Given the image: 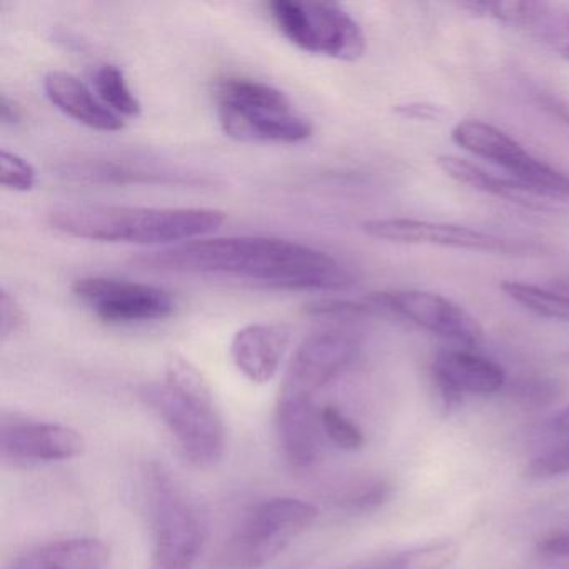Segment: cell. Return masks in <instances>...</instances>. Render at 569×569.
Returning a JSON list of instances; mask_svg holds the SVG:
<instances>
[{"instance_id": "cell-1", "label": "cell", "mask_w": 569, "mask_h": 569, "mask_svg": "<svg viewBox=\"0 0 569 569\" xmlns=\"http://www.w3.org/2000/svg\"><path fill=\"white\" fill-rule=\"evenodd\" d=\"M132 264L172 274L229 276L276 289L341 291L355 282L351 272L328 252L259 236L194 239L144 252Z\"/></svg>"}, {"instance_id": "cell-2", "label": "cell", "mask_w": 569, "mask_h": 569, "mask_svg": "<svg viewBox=\"0 0 569 569\" xmlns=\"http://www.w3.org/2000/svg\"><path fill=\"white\" fill-rule=\"evenodd\" d=\"M226 214L206 208H131V206H61L49 212V224L71 238L128 244H182L211 234Z\"/></svg>"}, {"instance_id": "cell-3", "label": "cell", "mask_w": 569, "mask_h": 569, "mask_svg": "<svg viewBox=\"0 0 569 569\" xmlns=\"http://www.w3.org/2000/svg\"><path fill=\"white\" fill-rule=\"evenodd\" d=\"M141 396L192 465L209 468L221 461L226 451L224 422L208 381L188 359L171 356L164 382L146 386Z\"/></svg>"}, {"instance_id": "cell-4", "label": "cell", "mask_w": 569, "mask_h": 569, "mask_svg": "<svg viewBox=\"0 0 569 569\" xmlns=\"http://www.w3.org/2000/svg\"><path fill=\"white\" fill-rule=\"evenodd\" d=\"M152 525L149 569H194L208 536L204 516L161 466L146 476Z\"/></svg>"}, {"instance_id": "cell-5", "label": "cell", "mask_w": 569, "mask_h": 569, "mask_svg": "<svg viewBox=\"0 0 569 569\" xmlns=\"http://www.w3.org/2000/svg\"><path fill=\"white\" fill-rule=\"evenodd\" d=\"M318 508L299 498L256 505L216 559V569H259L278 558L292 539L315 525Z\"/></svg>"}, {"instance_id": "cell-6", "label": "cell", "mask_w": 569, "mask_h": 569, "mask_svg": "<svg viewBox=\"0 0 569 569\" xmlns=\"http://www.w3.org/2000/svg\"><path fill=\"white\" fill-rule=\"evenodd\" d=\"M268 9L281 34L301 51L345 62L365 56L361 26L339 6L272 0Z\"/></svg>"}, {"instance_id": "cell-7", "label": "cell", "mask_w": 569, "mask_h": 569, "mask_svg": "<svg viewBox=\"0 0 569 569\" xmlns=\"http://www.w3.org/2000/svg\"><path fill=\"white\" fill-rule=\"evenodd\" d=\"M451 139L469 154L491 162L541 198L569 199V176L539 161L501 129L468 119L455 126Z\"/></svg>"}, {"instance_id": "cell-8", "label": "cell", "mask_w": 569, "mask_h": 569, "mask_svg": "<svg viewBox=\"0 0 569 569\" xmlns=\"http://www.w3.org/2000/svg\"><path fill=\"white\" fill-rule=\"evenodd\" d=\"M375 312H389L439 338L465 346H478L485 338L478 319L462 306L436 292L419 289L372 292L366 298Z\"/></svg>"}, {"instance_id": "cell-9", "label": "cell", "mask_w": 569, "mask_h": 569, "mask_svg": "<svg viewBox=\"0 0 569 569\" xmlns=\"http://www.w3.org/2000/svg\"><path fill=\"white\" fill-rule=\"evenodd\" d=\"M361 229L369 238L396 242V244L438 246V248L498 256H525L538 251L536 246L499 238V236L476 231L465 226L419 221V219H369L362 222Z\"/></svg>"}, {"instance_id": "cell-10", "label": "cell", "mask_w": 569, "mask_h": 569, "mask_svg": "<svg viewBox=\"0 0 569 569\" xmlns=\"http://www.w3.org/2000/svg\"><path fill=\"white\" fill-rule=\"evenodd\" d=\"M74 295L109 325L159 321L174 311L164 289L142 282L111 278H82L72 286Z\"/></svg>"}, {"instance_id": "cell-11", "label": "cell", "mask_w": 569, "mask_h": 569, "mask_svg": "<svg viewBox=\"0 0 569 569\" xmlns=\"http://www.w3.org/2000/svg\"><path fill=\"white\" fill-rule=\"evenodd\" d=\"M86 439L78 429L61 422L2 415L0 451L16 465L69 461L84 452Z\"/></svg>"}, {"instance_id": "cell-12", "label": "cell", "mask_w": 569, "mask_h": 569, "mask_svg": "<svg viewBox=\"0 0 569 569\" xmlns=\"http://www.w3.org/2000/svg\"><path fill=\"white\" fill-rule=\"evenodd\" d=\"M358 341L342 332H322L306 339L292 356L279 395L315 399L358 356Z\"/></svg>"}, {"instance_id": "cell-13", "label": "cell", "mask_w": 569, "mask_h": 569, "mask_svg": "<svg viewBox=\"0 0 569 569\" xmlns=\"http://www.w3.org/2000/svg\"><path fill=\"white\" fill-rule=\"evenodd\" d=\"M432 379L446 408H458L466 395L491 396L501 391V366L465 349H446L432 362Z\"/></svg>"}, {"instance_id": "cell-14", "label": "cell", "mask_w": 569, "mask_h": 569, "mask_svg": "<svg viewBox=\"0 0 569 569\" xmlns=\"http://www.w3.org/2000/svg\"><path fill=\"white\" fill-rule=\"evenodd\" d=\"M219 124L229 138L264 144H298L312 136L311 122L292 109L218 108Z\"/></svg>"}, {"instance_id": "cell-15", "label": "cell", "mask_w": 569, "mask_h": 569, "mask_svg": "<svg viewBox=\"0 0 569 569\" xmlns=\"http://www.w3.org/2000/svg\"><path fill=\"white\" fill-rule=\"evenodd\" d=\"M291 342V329L279 322H258L236 332L231 358L236 368L256 385H266L278 375Z\"/></svg>"}, {"instance_id": "cell-16", "label": "cell", "mask_w": 569, "mask_h": 569, "mask_svg": "<svg viewBox=\"0 0 569 569\" xmlns=\"http://www.w3.org/2000/svg\"><path fill=\"white\" fill-rule=\"evenodd\" d=\"M276 428L286 458L296 468H309L319 455L321 419L315 399L279 395Z\"/></svg>"}, {"instance_id": "cell-17", "label": "cell", "mask_w": 569, "mask_h": 569, "mask_svg": "<svg viewBox=\"0 0 569 569\" xmlns=\"http://www.w3.org/2000/svg\"><path fill=\"white\" fill-rule=\"evenodd\" d=\"M44 91L49 101L69 118L86 128L102 132H118L124 129V121L111 111L104 102L94 98L88 86L68 72H51L46 76Z\"/></svg>"}, {"instance_id": "cell-18", "label": "cell", "mask_w": 569, "mask_h": 569, "mask_svg": "<svg viewBox=\"0 0 569 569\" xmlns=\"http://www.w3.org/2000/svg\"><path fill=\"white\" fill-rule=\"evenodd\" d=\"M109 548L98 538L48 542L16 559L8 569H106Z\"/></svg>"}, {"instance_id": "cell-19", "label": "cell", "mask_w": 569, "mask_h": 569, "mask_svg": "<svg viewBox=\"0 0 569 569\" xmlns=\"http://www.w3.org/2000/svg\"><path fill=\"white\" fill-rule=\"evenodd\" d=\"M61 174L72 181L94 184H152V182H181V176L171 171L142 164L138 159L91 158L69 161Z\"/></svg>"}, {"instance_id": "cell-20", "label": "cell", "mask_w": 569, "mask_h": 569, "mask_svg": "<svg viewBox=\"0 0 569 569\" xmlns=\"http://www.w3.org/2000/svg\"><path fill=\"white\" fill-rule=\"evenodd\" d=\"M438 168L445 172L452 181L459 184L468 186L482 194L495 196V198L506 199V201L516 202L529 209H546V201H541V196L525 188L511 178H501V176L491 174L486 169L472 164L468 159L458 158V156H439L436 159Z\"/></svg>"}, {"instance_id": "cell-21", "label": "cell", "mask_w": 569, "mask_h": 569, "mask_svg": "<svg viewBox=\"0 0 569 569\" xmlns=\"http://www.w3.org/2000/svg\"><path fill=\"white\" fill-rule=\"evenodd\" d=\"M501 289L512 302L539 318L569 322V295L516 281L505 282Z\"/></svg>"}, {"instance_id": "cell-22", "label": "cell", "mask_w": 569, "mask_h": 569, "mask_svg": "<svg viewBox=\"0 0 569 569\" xmlns=\"http://www.w3.org/2000/svg\"><path fill=\"white\" fill-rule=\"evenodd\" d=\"M94 86L99 99L119 118L121 116H126V118H138V116H141V102H139L134 92L129 88L124 72L118 66H101L96 71Z\"/></svg>"}, {"instance_id": "cell-23", "label": "cell", "mask_w": 569, "mask_h": 569, "mask_svg": "<svg viewBox=\"0 0 569 569\" xmlns=\"http://www.w3.org/2000/svg\"><path fill=\"white\" fill-rule=\"evenodd\" d=\"M461 555V548L452 539H439L416 546L391 558L395 569H445Z\"/></svg>"}, {"instance_id": "cell-24", "label": "cell", "mask_w": 569, "mask_h": 569, "mask_svg": "<svg viewBox=\"0 0 569 569\" xmlns=\"http://www.w3.org/2000/svg\"><path fill=\"white\" fill-rule=\"evenodd\" d=\"M391 492L392 486L386 479H361L342 488L335 501L348 511L371 512L385 505Z\"/></svg>"}, {"instance_id": "cell-25", "label": "cell", "mask_w": 569, "mask_h": 569, "mask_svg": "<svg viewBox=\"0 0 569 569\" xmlns=\"http://www.w3.org/2000/svg\"><path fill=\"white\" fill-rule=\"evenodd\" d=\"M528 31L569 62V12H556L545 4Z\"/></svg>"}, {"instance_id": "cell-26", "label": "cell", "mask_w": 569, "mask_h": 569, "mask_svg": "<svg viewBox=\"0 0 569 569\" xmlns=\"http://www.w3.org/2000/svg\"><path fill=\"white\" fill-rule=\"evenodd\" d=\"M321 429L338 448L345 451H359L366 445L365 432L352 419H349L341 409L336 406H325L319 409Z\"/></svg>"}, {"instance_id": "cell-27", "label": "cell", "mask_w": 569, "mask_h": 569, "mask_svg": "<svg viewBox=\"0 0 569 569\" xmlns=\"http://www.w3.org/2000/svg\"><path fill=\"white\" fill-rule=\"evenodd\" d=\"M511 396L521 408L545 409L558 401L561 386L551 378H522L512 385Z\"/></svg>"}, {"instance_id": "cell-28", "label": "cell", "mask_w": 569, "mask_h": 569, "mask_svg": "<svg viewBox=\"0 0 569 569\" xmlns=\"http://www.w3.org/2000/svg\"><path fill=\"white\" fill-rule=\"evenodd\" d=\"M34 166L16 152H0V184L12 191H31L36 186Z\"/></svg>"}, {"instance_id": "cell-29", "label": "cell", "mask_w": 569, "mask_h": 569, "mask_svg": "<svg viewBox=\"0 0 569 569\" xmlns=\"http://www.w3.org/2000/svg\"><path fill=\"white\" fill-rule=\"evenodd\" d=\"M569 475V441L555 446L531 459L525 469L528 479H551Z\"/></svg>"}, {"instance_id": "cell-30", "label": "cell", "mask_w": 569, "mask_h": 569, "mask_svg": "<svg viewBox=\"0 0 569 569\" xmlns=\"http://www.w3.org/2000/svg\"><path fill=\"white\" fill-rule=\"evenodd\" d=\"M26 312L11 292L0 291V339L8 341L24 329Z\"/></svg>"}, {"instance_id": "cell-31", "label": "cell", "mask_w": 569, "mask_h": 569, "mask_svg": "<svg viewBox=\"0 0 569 569\" xmlns=\"http://www.w3.org/2000/svg\"><path fill=\"white\" fill-rule=\"evenodd\" d=\"M536 549L545 559L569 558V528L541 539Z\"/></svg>"}, {"instance_id": "cell-32", "label": "cell", "mask_w": 569, "mask_h": 569, "mask_svg": "<svg viewBox=\"0 0 569 569\" xmlns=\"http://www.w3.org/2000/svg\"><path fill=\"white\" fill-rule=\"evenodd\" d=\"M395 111L402 118L416 119V121H441L445 118V109L426 102H409V104L396 106Z\"/></svg>"}, {"instance_id": "cell-33", "label": "cell", "mask_w": 569, "mask_h": 569, "mask_svg": "<svg viewBox=\"0 0 569 569\" xmlns=\"http://www.w3.org/2000/svg\"><path fill=\"white\" fill-rule=\"evenodd\" d=\"M0 119L4 126L18 124L22 119V109L19 108L18 102L12 101L6 94L0 98Z\"/></svg>"}, {"instance_id": "cell-34", "label": "cell", "mask_w": 569, "mask_h": 569, "mask_svg": "<svg viewBox=\"0 0 569 569\" xmlns=\"http://www.w3.org/2000/svg\"><path fill=\"white\" fill-rule=\"evenodd\" d=\"M552 431L561 436H569V406L552 419Z\"/></svg>"}, {"instance_id": "cell-35", "label": "cell", "mask_w": 569, "mask_h": 569, "mask_svg": "<svg viewBox=\"0 0 569 569\" xmlns=\"http://www.w3.org/2000/svg\"><path fill=\"white\" fill-rule=\"evenodd\" d=\"M552 289L562 292V295H569V276L568 278L556 279V281L552 282Z\"/></svg>"}, {"instance_id": "cell-36", "label": "cell", "mask_w": 569, "mask_h": 569, "mask_svg": "<svg viewBox=\"0 0 569 569\" xmlns=\"http://www.w3.org/2000/svg\"><path fill=\"white\" fill-rule=\"evenodd\" d=\"M561 361L566 362V365H569V351L562 352Z\"/></svg>"}]
</instances>
